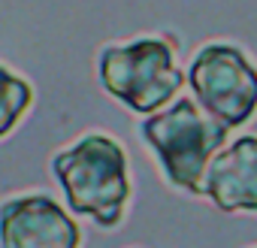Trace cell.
Here are the masks:
<instances>
[{"instance_id":"cell-1","label":"cell","mask_w":257,"mask_h":248,"mask_svg":"<svg viewBox=\"0 0 257 248\" xmlns=\"http://www.w3.org/2000/svg\"><path fill=\"white\" fill-rule=\"evenodd\" d=\"M52 176L73 215L94 221L100 230H115L124 221L131 176L127 152L118 140L106 134H85L52 158Z\"/></svg>"},{"instance_id":"cell-2","label":"cell","mask_w":257,"mask_h":248,"mask_svg":"<svg viewBox=\"0 0 257 248\" xmlns=\"http://www.w3.org/2000/svg\"><path fill=\"white\" fill-rule=\"evenodd\" d=\"M140 134L158 158L170 188L203 197L206 170L212 158L227 146L230 128L200 109L194 97H176L161 112L146 115Z\"/></svg>"},{"instance_id":"cell-3","label":"cell","mask_w":257,"mask_h":248,"mask_svg":"<svg viewBox=\"0 0 257 248\" xmlns=\"http://www.w3.org/2000/svg\"><path fill=\"white\" fill-rule=\"evenodd\" d=\"M100 88L137 115H155L170 106L188 76L176 64L173 37H137L109 43L97 55Z\"/></svg>"},{"instance_id":"cell-4","label":"cell","mask_w":257,"mask_h":248,"mask_svg":"<svg viewBox=\"0 0 257 248\" xmlns=\"http://www.w3.org/2000/svg\"><path fill=\"white\" fill-rule=\"evenodd\" d=\"M188 88L200 109L224 128H242L257 112V70L233 43H206L188 64Z\"/></svg>"},{"instance_id":"cell-5","label":"cell","mask_w":257,"mask_h":248,"mask_svg":"<svg viewBox=\"0 0 257 248\" xmlns=\"http://www.w3.org/2000/svg\"><path fill=\"white\" fill-rule=\"evenodd\" d=\"M82 230L49 194H22L0 203V248H79Z\"/></svg>"},{"instance_id":"cell-6","label":"cell","mask_w":257,"mask_h":248,"mask_svg":"<svg viewBox=\"0 0 257 248\" xmlns=\"http://www.w3.org/2000/svg\"><path fill=\"white\" fill-rule=\"evenodd\" d=\"M203 197L227 215L257 212V134L233 140L212 158Z\"/></svg>"},{"instance_id":"cell-7","label":"cell","mask_w":257,"mask_h":248,"mask_svg":"<svg viewBox=\"0 0 257 248\" xmlns=\"http://www.w3.org/2000/svg\"><path fill=\"white\" fill-rule=\"evenodd\" d=\"M31 103H34V88L0 64V140L13 134V128L25 118Z\"/></svg>"},{"instance_id":"cell-8","label":"cell","mask_w":257,"mask_h":248,"mask_svg":"<svg viewBox=\"0 0 257 248\" xmlns=\"http://www.w3.org/2000/svg\"><path fill=\"white\" fill-rule=\"evenodd\" d=\"M254 248H257V245H254Z\"/></svg>"}]
</instances>
